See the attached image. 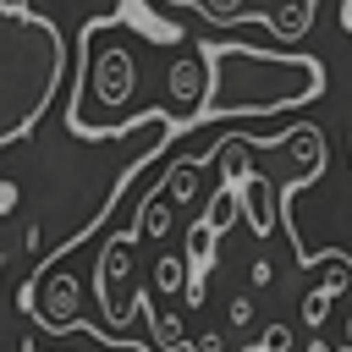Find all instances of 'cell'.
Instances as JSON below:
<instances>
[{"instance_id": "1", "label": "cell", "mask_w": 352, "mask_h": 352, "mask_svg": "<svg viewBox=\"0 0 352 352\" xmlns=\"http://www.w3.org/2000/svg\"><path fill=\"white\" fill-rule=\"evenodd\" d=\"M66 82V38L44 11L0 0V148L28 138Z\"/></svg>"}, {"instance_id": "2", "label": "cell", "mask_w": 352, "mask_h": 352, "mask_svg": "<svg viewBox=\"0 0 352 352\" xmlns=\"http://www.w3.org/2000/svg\"><path fill=\"white\" fill-rule=\"evenodd\" d=\"M324 94V66L314 55H286V50H253V44H214L209 50V94L198 121L220 116H270L302 99Z\"/></svg>"}, {"instance_id": "3", "label": "cell", "mask_w": 352, "mask_h": 352, "mask_svg": "<svg viewBox=\"0 0 352 352\" xmlns=\"http://www.w3.org/2000/svg\"><path fill=\"white\" fill-rule=\"evenodd\" d=\"M132 264H138V236H132V231H116V236L99 248V264H94V297H99V308H104V319H110V336H104V341H116V336L132 324L138 302H143V286H138Z\"/></svg>"}, {"instance_id": "4", "label": "cell", "mask_w": 352, "mask_h": 352, "mask_svg": "<svg viewBox=\"0 0 352 352\" xmlns=\"http://www.w3.org/2000/svg\"><path fill=\"white\" fill-rule=\"evenodd\" d=\"M22 308H28L50 336L82 330V280H77V270H72V264H44V270L28 280Z\"/></svg>"}, {"instance_id": "5", "label": "cell", "mask_w": 352, "mask_h": 352, "mask_svg": "<svg viewBox=\"0 0 352 352\" xmlns=\"http://www.w3.org/2000/svg\"><path fill=\"white\" fill-rule=\"evenodd\" d=\"M165 88H170L165 121H170V116H176V121H198L204 94H209V50H204V44L182 50V55L170 60V72H165Z\"/></svg>"}, {"instance_id": "6", "label": "cell", "mask_w": 352, "mask_h": 352, "mask_svg": "<svg viewBox=\"0 0 352 352\" xmlns=\"http://www.w3.org/2000/svg\"><path fill=\"white\" fill-rule=\"evenodd\" d=\"M198 176H204V165H198V160H170V165H165V182H160L154 192H160L165 204H176V209H182V204H192V198H198Z\"/></svg>"}, {"instance_id": "7", "label": "cell", "mask_w": 352, "mask_h": 352, "mask_svg": "<svg viewBox=\"0 0 352 352\" xmlns=\"http://www.w3.org/2000/svg\"><path fill=\"white\" fill-rule=\"evenodd\" d=\"M170 220H176V209H170L160 192H148V198H143V209H138L132 236H138V242H160V236H170Z\"/></svg>"}, {"instance_id": "8", "label": "cell", "mask_w": 352, "mask_h": 352, "mask_svg": "<svg viewBox=\"0 0 352 352\" xmlns=\"http://www.w3.org/2000/svg\"><path fill=\"white\" fill-rule=\"evenodd\" d=\"M176 292H187V264H182V253H160L154 258V308H170Z\"/></svg>"}, {"instance_id": "9", "label": "cell", "mask_w": 352, "mask_h": 352, "mask_svg": "<svg viewBox=\"0 0 352 352\" xmlns=\"http://www.w3.org/2000/svg\"><path fill=\"white\" fill-rule=\"evenodd\" d=\"M231 220H236V198H231V192L220 187V192H214V198L204 204V226H209L214 236H226V231H231Z\"/></svg>"}, {"instance_id": "10", "label": "cell", "mask_w": 352, "mask_h": 352, "mask_svg": "<svg viewBox=\"0 0 352 352\" xmlns=\"http://www.w3.org/2000/svg\"><path fill=\"white\" fill-rule=\"evenodd\" d=\"M148 324H154V341H160V352H176L187 336H182V319L170 314V308H148Z\"/></svg>"}, {"instance_id": "11", "label": "cell", "mask_w": 352, "mask_h": 352, "mask_svg": "<svg viewBox=\"0 0 352 352\" xmlns=\"http://www.w3.org/2000/svg\"><path fill=\"white\" fill-rule=\"evenodd\" d=\"M192 352H231V341H226L220 330H209V336H198V341H192Z\"/></svg>"}, {"instance_id": "12", "label": "cell", "mask_w": 352, "mask_h": 352, "mask_svg": "<svg viewBox=\"0 0 352 352\" xmlns=\"http://www.w3.org/2000/svg\"><path fill=\"white\" fill-rule=\"evenodd\" d=\"M248 314H253V302H248V297H236V302H231V324H248Z\"/></svg>"}, {"instance_id": "13", "label": "cell", "mask_w": 352, "mask_h": 352, "mask_svg": "<svg viewBox=\"0 0 352 352\" xmlns=\"http://www.w3.org/2000/svg\"><path fill=\"white\" fill-rule=\"evenodd\" d=\"M22 352H55V346H44V341H22ZM77 352H82V346H77ZM121 352H143V346H126V341H121Z\"/></svg>"}]
</instances>
